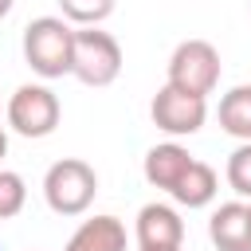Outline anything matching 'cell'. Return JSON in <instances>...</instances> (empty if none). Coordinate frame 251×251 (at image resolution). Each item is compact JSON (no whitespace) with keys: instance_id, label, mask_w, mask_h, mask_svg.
<instances>
[{"instance_id":"6da1fadb","label":"cell","mask_w":251,"mask_h":251,"mask_svg":"<svg viewBox=\"0 0 251 251\" xmlns=\"http://www.w3.org/2000/svg\"><path fill=\"white\" fill-rule=\"evenodd\" d=\"M75 59V24L63 16H39L24 27V63L39 78H63L71 75Z\"/></svg>"},{"instance_id":"7a4b0ae2","label":"cell","mask_w":251,"mask_h":251,"mask_svg":"<svg viewBox=\"0 0 251 251\" xmlns=\"http://www.w3.org/2000/svg\"><path fill=\"white\" fill-rule=\"evenodd\" d=\"M98 196V173L82 157H63L43 173V200L55 216H82Z\"/></svg>"},{"instance_id":"3957f363","label":"cell","mask_w":251,"mask_h":251,"mask_svg":"<svg viewBox=\"0 0 251 251\" xmlns=\"http://www.w3.org/2000/svg\"><path fill=\"white\" fill-rule=\"evenodd\" d=\"M4 118H8V129H16L20 137H51L59 129V118H63V106H59V94L47 86V82H24L12 90L8 106H4Z\"/></svg>"},{"instance_id":"277c9868","label":"cell","mask_w":251,"mask_h":251,"mask_svg":"<svg viewBox=\"0 0 251 251\" xmlns=\"http://www.w3.org/2000/svg\"><path fill=\"white\" fill-rule=\"evenodd\" d=\"M71 75L82 86H110L122 75V43L102 27H75Z\"/></svg>"},{"instance_id":"5b68a950","label":"cell","mask_w":251,"mask_h":251,"mask_svg":"<svg viewBox=\"0 0 251 251\" xmlns=\"http://www.w3.org/2000/svg\"><path fill=\"white\" fill-rule=\"evenodd\" d=\"M220 71H224L220 51H216L208 39H184V43H176L173 55H169V78H165V82L176 86V90H184V94L208 98V94L220 86Z\"/></svg>"},{"instance_id":"8992f818","label":"cell","mask_w":251,"mask_h":251,"mask_svg":"<svg viewBox=\"0 0 251 251\" xmlns=\"http://www.w3.org/2000/svg\"><path fill=\"white\" fill-rule=\"evenodd\" d=\"M149 118H153V126H157L161 133H169V137H192V133H200V126L208 122V98L184 94V90H176V86L165 82V86L153 94V102H149Z\"/></svg>"},{"instance_id":"52a82bcc","label":"cell","mask_w":251,"mask_h":251,"mask_svg":"<svg viewBox=\"0 0 251 251\" xmlns=\"http://www.w3.org/2000/svg\"><path fill=\"white\" fill-rule=\"evenodd\" d=\"M133 235H137V247H180L184 243V220L173 204L153 200L137 212Z\"/></svg>"},{"instance_id":"ba28073f","label":"cell","mask_w":251,"mask_h":251,"mask_svg":"<svg viewBox=\"0 0 251 251\" xmlns=\"http://www.w3.org/2000/svg\"><path fill=\"white\" fill-rule=\"evenodd\" d=\"M208 239L216 251H251V204L227 200L208 220Z\"/></svg>"},{"instance_id":"9c48e42d","label":"cell","mask_w":251,"mask_h":251,"mask_svg":"<svg viewBox=\"0 0 251 251\" xmlns=\"http://www.w3.org/2000/svg\"><path fill=\"white\" fill-rule=\"evenodd\" d=\"M126 224L118 216H90L75 227V235L67 239L63 251H126Z\"/></svg>"},{"instance_id":"30bf717a","label":"cell","mask_w":251,"mask_h":251,"mask_svg":"<svg viewBox=\"0 0 251 251\" xmlns=\"http://www.w3.org/2000/svg\"><path fill=\"white\" fill-rule=\"evenodd\" d=\"M188 165H192V153H188L180 141H161V145H153V149L145 153L141 173H145V180H149L153 188L173 192V184L180 180V173H184Z\"/></svg>"},{"instance_id":"8fae6325","label":"cell","mask_w":251,"mask_h":251,"mask_svg":"<svg viewBox=\"0 0 251 251\" xmlns=\"http://www.w3.org/2000/svg\"><path fill=\"white\" fill-rule=\"evenodd\" d=\"M216 192H220L216 169H212L208 161H196V157H192V165L180 173V180L173 184L169 196H173L180 208H208V204L216 200Z\"/></svg>"},{"instance_id":"7c38bea8","label":"cell","mask_w":251,"mask_h":251,"mask_svg":"<svg viewBox=\"0 0 251 251\" xmlns=\"http://www.w3.org/2000/svg\"><path fill=\"white\" fill-rule=\"evenodd\" d=\"M220 129L235 141H251V86H231L220 98Z\"/></svg>"},{"instance_id":"4fadbf2b","label":"cell","mask_w":251,"mask_h":251,"mask_svg":"<svg viewBox=\"0 0 251 251\" xmlns=\"http://www.w3.org/2000/svg\"><path fill=\"white\" fill-rule=\"evenodd\" d=\"M59 8H63V20L75 27H98L102 20L114 16L118 0H59Z\"/></svg>"},{"instance_id":"5bb4252c","label":"cell","mask_w":251,"mask_h":251,"mask_svg":"<svg viewBox=\"0 0 251 251\" xmlns=\"http://www.w3.org/2000/svg\"><path fill=\"white\" fill-rule=\"evenodd\" d=\"M224 176H227V184H231V192L239 200H251V141H239L231 149Z\"/></svg>"},{"instance_id":"9a60e30c","label":"cell","mask_w":251,"mask_h":251,"mask_svg":"<svg viewBox=\"0 0 251 251\" xmlns=\"http://www.w3.org/2000/svg\"><path fill=\"white\" fill-rule=\"evenodd\" d=\"M24 204H27V184H24V176H20L16 169H4V165H0V220L20 216Z\"/></svg>"},{"instance_id":"2e32d148","label":"cell","mask_w":251,"mask_h":251,"mask_svg":"<svg viewBox=\"0 0 251 251\" xmlns=\"http://www.w3.org/2000/svg\"><path fill=\"white\" fill-rule=\"evenodd\" d=\"M4 157H8V133H4V126H0V165H4Z\"/></svg>"},{"instance_id":"e0dca14e","label":"cell","mask_w":251,"mask_h":251,"mask_svg":"<svg viewBox=\"0 0 251 251\" xmlns=\"http://www.w3.org/2000/svg\"><path fill=\"white\" fill-rule=\"evenodd\" d=\"M12 4H16V0H0V20H4L8 12H12Z\"/></svg>"},{"instance_id":"ac0fdd59","label":"cell","mask_w":251,"mask_h":251,"mask_svg":"<svg viewBox=\"0 0 251 251\" xmlns=\"http://www.w3.org/2000/svg\"><path fill=\"white\" fill-rule=\"evenodd\" d=\"M137 251H184V247H137Z\"/></svg>"}]
</instances>
